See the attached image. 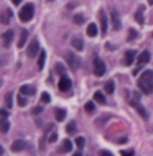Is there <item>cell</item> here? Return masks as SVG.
<instances>
[{"label":"cell","mask_w":153,"mask_h":156,"mask_svg":"<svg viewBox=\"0 0 153 156\" xmlns=\"http://www.w3.org/2000/svg\"><path fill=\"white\" fill-rule=\"evenodd\" d=\"M138 87L143 94H147V95L153 94V71L151 69L143 71V74L138 79Z\"/></svg>","instance_id":"cell-1"},{"label":"cell","mask_w":153,"mask_h":156,"mask_svg":"<svg viewBox=\"0 0 153 156\" xmlns=\"http://www.w3.org/2000/svg\"><path fill=\"white\" fill-rule=\"evenodd\" d=\"M33 15H35V5L33 3H25V5L22 7V10H20L18 17L23 23H26V22H30V20L33 18Z\"/></svg>","instance_id":"cell-2"},{"label":"cell","mask_w":153,"mask_h":156,"mask_svg":"<svg viewBox=\"0 0 153 156\" xmlns=\"http://www.w3.org/2000/svg\"><path fill=\"white\" fill-rule=\"evenodd\" d=\"M66 61H68V64H69V67L72 71H78L79 66H81V59H79L74 53H71V51L66 53Z\"/></svg>","instance_id":"cell-3"},{"label":"cell","mask_w":153,"mask_h":156,"mask_svg":"<svg viewBox=\"0 0 153 156\" xmlns=\"http://www.w3.org/2000/svg\"><path fill=\"white\" fill-rule=\"evenodd\" d=\"M94 74L97 76V77H102V76L106 74V63L100 58H94Z\"/></svg>","instance_id":"cell-4"},{"label":"cell","mask_w":153,"mask_h":156,"mask_svg":"<svg viewBox=\"0 0 153 156\" xmlns=\"http://www.w3.org/2000/svg\"><path fill=\"white\" fill-rule=\"evenodd\" d=\"M130 105L132 107H134V109L137 110V112H138V114H140V117H143V118H147L148 117V114H147V110H145V107L142 105V103H140L138 102V99H135V97H132L130 99Z\"/></svg>","instance_id":"cell-5"},{"label":"cell","mask_w":153,"mask_h":156,"mask_svg":"<svg viewBox=\"0 0 153 156\" xmlns=\"http://www.w3.org/2000/svg\"><path fill=\"white\" fill-rule=\"evenodd\" d=\"M71 86H72V82H71V79L68 77L66 74L61 76V79H59V82H58V89L61 90V92H68L71 89Z\"/></svg>","instance_id":"cell-6"},{"label":"cell","mask_w":153,"mask_h":156,"mask_svg":"<svg viewBox=\"0 0 153 156\" xmlns=\"http://www.w3.org/2000/svg\"><path fill=\"white\" fill-rule=\"evenodd\" d=\"M26 53H28L30 58H35L36 54H40V43H38V39H36V38L31 39V43H30V46H28Z\"/></svg>","instance_id":"cell-7"},{"label":"cell","mask_w":153,"mask_h":156,"mask_svg":"<svg viewBox=\"0 0 153 156\" xmlns=\"http://www.w3.org/2000/svg\"><path fill=\"white\" fill-rule=\"evenodd\" d=\"M13 36H15L13 30H7L5 33H2V45H3V48H10L12 41H13Z\"/></svg>","instance_id":"cell-8"},{"label":"cell","mask_w":153,"mask_h":156,"mask_svg":"<svg viewBox=\"0 0 153 156\" xmlns=\"http://www.w3.org/2000/svg\"><path fill=\"white\" fill-rule=\"evenodd\" d=\"M12 17H13V12H12L10 8H5L0 13V22L3 23V25H9L10 23V20H12Z\"/></svg>","instance_id":"cell-9"},{"label":"cell","mask_w":153,"mask_h":156,"mask_svg":"<svg viewBox=\"0 0 153 156\" xmlns=\"http://www.w3.org/2000/svg\"><path fill=\"white\" fill-rule=\"evenodd\" d=\"M110 20H112V28H114L115 31L120 30V18H119V13H117V10H112L110 12Z\"/></svg>","instance_id":"cell-10"},{"label":"cell","mask_w":153,"mask_h":156,"mask_svg":"<svg viewBox=\"0 0 153 156\" xmlns=\"http://www.w3.org/2000/svg\"><path fill=\"white\" fill-rule=\"evenodd\" d=\"M99 22H100V33H107V17H106V12L100 10L99 12Z\"/></svg>","instance_id":"cell-11"},{"label":"cell","mask_w":153,"mask_h":156,"mask_svg":"<svg viewBox=\"0 0 153 156\" xmlns=\"http://www.w3.org/2000/svg\"><path fill=\"white\" fill-rule=\"evenodd\" d=\"M143 12H145V7H143V5H140L138 8H137V12H135V15H134V18L137 20V23H138V25H143V23H145Z\"/></svg>","instance_id":"cell-12"},{"label":"cell","mask_w":153,"mask_h":156,"mask_svg":"<svg viewBox=\"0 0 153 156\" xmlns=\"http://www.w3.org/2000/svg\"><path fill=\"white\" fill-rule=\"evenodd\" d=\"M134 61H135V51L128 49L127 53H125V58H123V64L130 66V64H134Z\"/></svg>","instance_id":"cell-13"},{"label":"cell","mask_w":153,"mask_h":156,"mask_svg":"<svg viewBox=\"0 0 153 156\" xmlns=\"http://www.w3.org/2000/svg\"><path fill=\"white\" fill-rule=\"evenodd\" d=\"M148 61H150V53H148V51H143V53L138 56V59H137V64H138V67H140V66L147 64Z\"/></svg>","instance_id":"cell-14"},{"label":"cell","mask_w":153,"mask_h":156,"mask_svg":"<svg viewBox=\"0 0 153 156\" xmlns=\"http://www.w3.org/2000/svg\"><path fill=\"white\" fill-rule=\"evenodd\" d=\"M71 46L74 48L76 51H82V49H84V41H82L81 38H72Z\"/></svg>","instance_id":"cell-15"},{"label":"cell","mask_w":153,"mask_h":156,"mask_svg":"<svg viewBox=\"0 0 153 156\" xmlns=\"http://www.w3.org/2000/svg\"><path fill=\"white\" fill-rule=\"evenodd\" d=\"M35 92H36L35 87L33 86H28V84H25V86L20 87V94H23V95H33Z\"/></svg>","instance_id":"cell-16"},{"label":"cell","mask_w":153,"mask_h":156,"mask_svg":"<svg viewBox=\"0 0 153 156\" xmlns=\"http://www.w3.org/2000/svg\"><path fill=\"white\" fill-rule=\"evenodd\" d=\"M25 146H26V143L23 141V140H15V141L12 143V151H22Z\"/></svg>","instance_id":"cell-17"},{"label":"cell","mask_w":153,"mask_h":156,"mask_svg":"<svg viewBox=\"0 0 153 156\" xmlns=\"http://www.w3.org/2000/svg\"><path fill=\"white\" fill-rule=\"evenodd\" d=\"M71 150H72V143H71V140H64L63 145H61V148H59V153H69Z\"/></svg>","instance_id":"cell-18"},{"label":"cell","mask_w":153,"mask_h":156,"mask_svg":"<svg viewBox=\"0 0 153 156\" xmlns=\"http://www.w3.org/2000/svg\"><path fill=\"white\" fill-rule=\"evenodd\" d=\"M97 31H99V28L96 23H89V25H87V35H89L91 38H94L96 35H97Z\"/></svg>","instance_id":"cell-19"},{"label":"cell","mask_w":153,"mask_h":156,"mask_svg":"<svg viewBox=\"0 0 153 156\" xmlns=\"http://www.w3.org/2000/svg\"><path fill=\"white\" fill-rule=\"evenodd\" d=\"M54 117H56L58 122H63V120L66 118V110L64 109H56L54 110Z\"/></svg>","instance_id":"cell-20"},{"label":"cell","mask_w":153,"mask_h":156,"mask_svg":"<svg viewBox=\"0 0 153 156\" xmlns=\"http://www.w3.org/2000/svg\"><path fill=\"white\" fill-rule=\"evenodd\" d=\"M26 39H28V31H26V30H23V31H22V35H20V41H18V48H23V46H25Z\"/></svg>","instance_id":"cell-21"},{"label":"cell","mask_w":153,"mask_h":156,"mask_svg":"<svg viewBox=\"0 0 153 156\" xmlns=\"http://www.w3.org/2000/svg\"><path fill=\"white\" fill-rule=\"evenodd\" d=\"M45 59H46V53L45 51H40V54H38V69H43V66H45Z\"/></svg>","instance_id":"cell-22"},{"label":"cell","mask_w":153,"mask_h":156,"mask_svg":"<svg viewBox=\"0 0 153 156\" xmlns=\"http://www.w3.org/2000/svg\"><path fill=\"white\" fill-rule=\"evenodd\" d=\"M94 99H96V102H97V103H102V105L107 102V100H106V95H104L102 92H96V94H94Z\"/></svg>","instance_id":"cell-23"},{"label":"cell","mask_w":153,"mask_h":156,"mask_svg":"<svg viewBox=\"0 0 153 156\" xmlns=\"http://www.w3.org/2000/svg\"><path fill=\"white\" fill-rule=\"evenodd\" d=\"M114 81H109L106 82V86H104V90H106V94H114Z\"/></svg>","instance_id":"cell-24"},{"label":"cell","mask_w":153,"mask_h":156,"mask_svg":"<svg viewBox=\"0 0 153 156\" xmlns=\"http://www.w3.org/2000/svg\"><path fill=\"white\" fill-rule=\"evenodd\" d=\"M54 71H56V74H59V76L66 74V69H64V66L61 64V63H56L54 64Z\"/></svg>","instance_id":"cell-25"},{"label":"cell","mask_w":153,"mask_h":156,"mask_svg":"<svg viewBox=\"0 0 153 156\" xmlns=\"http://www.w3.org/2000/svg\"><path fill=\"white\" fill-rule=\"evenodd\" d=\"M84 145H86V138H84V137H78V138H76V146H78L79 150H82Z\"/></svg>","instance_id":"cell-26"},{"label":"cell","mask_w":153,"mask_h":156,"mask_svg":"<svg viewBox=\"0 0 153 156\" xmlns=\"http://www.w3.org/2000/svg\"><path fill=\"white\" fill-rule=\"evenodd\" d=\"M10 128V123L7 122V120H3V122H0V130H2V133H7Z\"/></svg>","instance_id":"cell-27"},{"label":"cell","mask_w":153,"mask_h":156,"mask_svg":"<svg viewBox=\"0 0 153 156\" xmlns=\"http://www.w3.org/2000/svg\"><path fill=\"white\" fill-rule=\"evenodd\" d=\"M76 128H78V127H76V122H69V123H68V127H66V131H68V133H74V131H76Z\"/></svg>","instance_id":"cell-28"},{"label":"cell","mask_w":153,"mask_h":156,"mask_svg":"<svg viewBox=\"0 0 153 156\" xmlns=\"http://www.w3.org/2000/svg\"><path fill=\"white\" fill-rule=\"evenodd\" d=\"M94 109H96L94 102H87L86 105H84V110H86L87 114H92V112H94Z\"/></svg>","instance_id":"cell-29"},{"label":"cell","mask_w":153,"mask_h":156,"mask_svg":"<svg viewBox=\"0 0 153 156\" xmlns=\"http://www.w3.org/2000/svg\"><path fill=\"white\" fill-rule=\"evenodd\" d=\"M12 99H13V97H12V94H7L5 95V109H12Z\"/></svg>","instance_id":"cell-30"},{"label":"cell","mask_w":153,"mask_h":156,"mask_svg":"<svg viewBox=\"0 0 153 156\" xmlns=\"http://www.w3.org/2000/svg\"><path fill=\"white\" fill-rule=\"evenodd\" d=\"M9 110V109H7ZM5 109H0V122H3V120L9 118V112H7Z\"/></svg>","instance_id":"cell-31"},{"label":"cell","mask_w":153,"mask_h":156,"mask_svg":"<svg viewBox=\"0 0 153 156\" xmlns=\"http://www.w3.org/2000/svg\"><path fill=\"white\" fill-rule=\"evenodd\" d=\"M26 102H28V100L25 99V95L20 94V97H18V105H20V107H25V105H26Z\"/></svg>","instance_id":"cell-32"},{"label":"cell","mask_w":153,"mask_h":156,"mask_svg":"<svg viewBox=\"0 0 153 156\" xmlns=\"http://www.w3.org/2000/svg\"><path fill=\"white\" fill-rule=\"evenodd\" d=\"M137 38V31L132 28V30H128V36H127V39L128 41H132V39H135Z\"/></svg>","instance_id":"cell-33"},{"label":"cell","mask_w":153,"mask_h":156,"mask_svg":"<svg viewBox=\"0 0 153 156\" xmlns=\"http://www.w3.org/2000/svg\"><path fill=\"white\" fill-rule=\"evenodd\" d=\"M50 100H51L50 94H48V92H43V94H41V102H43V103H48Z\"/></svg>","instance_id":"cell-34"},{"label":"cell","mask_w":153,"mask_h":156,"mask_svg":"<svg viewBox=\"0 0 153 156\" xmlns=\"http://www.w3.org/2000/svg\"><path fill=\"white\" fill-rule=\"evenodd\" d=\"M74 23H76V25H82V23H84V17H82V15H76V17H74Z\"/></svg>","instance_id":"cell-35"},{"label":"cell","mask_w":153,"mask_h":156,"mask_svg":"<svg viewBox=\"0 0 153 156\" xmlns=\"http://www.w3.org/2000/svg\"><path fill=\"white\" fill-rule=\"evenodd\" d=\"M120 154H122V156H134L135 151L134 150H125V151H120Z\"/></svg>","instance_id":"cell-36"},{"label":"cell","mask_w":153,"mask_h":156,"mask_svg":"<svg viewBox=\"0 0 153 156\" xmlns=\"http://www.w3.org/2000/svg\"><path fill=\"white\" fill-rule=\"evenodd\" d=\"M48 140H50V143H54L56 140H58V135H56V133H51V135H50V138H48Z\"/></svg>","instance_id":"cell-37"},{"label":"cell","mask_w":153,"mask_h":156,"mask_svg":"<svg viewBox=\"0 0 153 156\" xmlns=\"http://www.w3.org/2000/svg\"><path fill=\"white\" fill-rule=\"evenodd\" d=\"M41 107H35V109L33 110H31V114H33V115H38V114H41Z\"/></svg>","instance_id":"cell-38"},{"label":"cell","mask_w":153,"mask_h":156,"mask_svg":"<svg viewBox=\"0 0 153 156\" xmlns=\"http://www.w3.org/2000/svg\"><path fill=\"white\" fill-rule=\"evenodd\" d=\"M100 154H102V156H110V153H109V151H100Z\"/></svg>","instance_id":"cell-39"},{"label":"cell","mask_w":153,"mask_h":156,"mask_svg":"<svg viewBox=\"0 0 153 156\" xmlns=\"http://www.w3.org/2000/svg\"><path fill=\"white\" fill-rule=\"evenodd\" d=\"M12 2H13V5H20V3H22V0H12Z\"/></svg>","instance_id":"cell-40"},{"label":"cell","mask_w":153,"mask_h":156,"mask_svg":"<svg viewBox=\"0 0 153 156\" xmlns=\"http://www.w3.org/2000/svg\"><path fill=\"white\" fill-rule=\"evenodd\" d=\"M3 153H5V151H3V146L0 145V154H3Z\"/></svg>","instance_id":"cell-41"},{"label":"cell","mask_w":153,"mask_h":156,"mask_svg":"<svg viewBox=\"0 0 153 156\" xmlns=\"http://www.w3.org/2000/svg\"><path fill=\"white\" fill-rule=\"evenodd\" d=\"M50 2H53V0H50Z\"/></svg>","instance_id":"cell-42"}]
</instances>
